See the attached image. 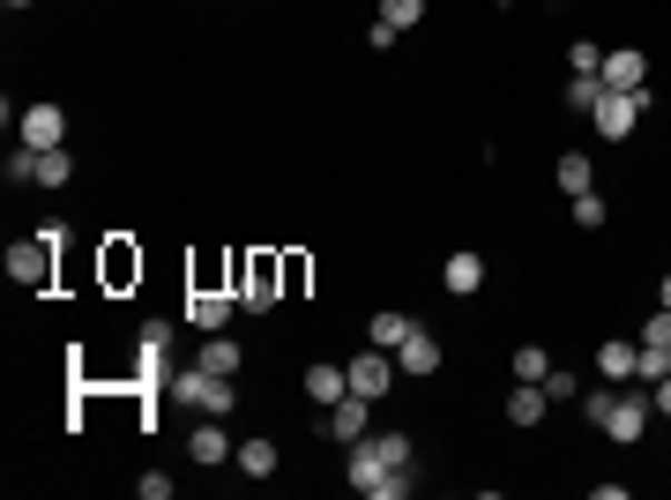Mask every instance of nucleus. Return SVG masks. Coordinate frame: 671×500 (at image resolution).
Instances as JSON below:
<instances>
[{
    "mask_svg": "<svg viewBox=\"0 0 671 500\" xmlns=\"http://www.w3.org/2000/svg\"><path fill=\"white\" fill-rule=\"evenodd\" d=\"M165 396L179 403V411H201V419H231L239 411V389H231V374H209V366H172V381H165Z\"/></svg>",
    "mask_w": 671,
    "mask_h": 500,
    "instance_id": "nucleus-1",
    "label": "nucleus"
},
{
    "mask_svg": "<svg viewBox=\"0 0 671 500\" xmlns=\"http://www.w3.org/2000/svg\"><path fill=\"white\" fill-rule=\"evenodd\" d=\"M351 493H366V500H403V493H418V463L411 471H396V463H381V449H373V433L366 441H351Z\"/></svg>",
    "mask_w": 671,
    "mask_h": 500,
    "instance_id": "nucleus-2",
    "label": "nucleus"
},
{
    "mask_svg": "<svg viewBox=\"0 0 671 500\" xmlns=\"http://www.w3.org/2000/svg\"><path fill=\"white\" fill-rule=\"evenodd\" d=\"M224 276H231L239 306H254V314H269V306L284 300V254H231Z\"/></svg>",
    "mask_w": 671,
    "mask_h": 500,
    "instance_id": "nucleus-3",
    "label": "nucleus"
},
{
    "mask_svg": "<svg viewBox=\"0 0 671 500\" xmlns=\"http://www.w3.org/2000/svg\"><path fill=\"white\" fill-rule=\"evenodd\" d=\"M165 351H172V322H142V351H135V381H142V425H157V389L172 381Z\"/></svg>",
    "mask_w": 671,
    "mask_h": 500,
    "instance_id": "nucleus-4",
    "label": "nucleus"
},
{
    "mask_svg": "<svg viewBox=\"0 0 671 500\" xmlns=\"http://www.w3.org/2000/svg\"><path fill=\"white\" fill-rule=\"evenodd\" d=\"M642 112H657V90H604L590 112V127L604 135V143H626L634 127H642Z\"/></svg>",
    "mask_w": 671,
    "mask_h": 500,
    "instance_id": "nucleus-5",
    "label": "nucleus"
},
{
    "mask_svg": "<svg viewBox=\"0 0 671 500\" xmlns=\"http://www.w3.org/2000/svg\"><path fill=\"white\" fill-rule=\"evenodd\" d=\"M52 276H60V247H46L38 232L8 247V284H23V292H52Z\"/></svg>",
    "mask_w": 671,
    "mask_h": 500,
    "instance_id": "nucleus-6",
    "label": "nucleus"
},
{
    "mask_svg": "<svg viewBox=\"0 0 671 500\" xmlns=\"http://www.w3.org/2000/svg\"><path fill=\"white\" fill-rule=\"evenodd\" d=\"M649 419H657V411H649V389L620 381V396H612V419L596 425V433H612V441H642V433H649Z\"/></svg>",
    "mask_w": 671,
    "mask_h": 500,
    "instance_id": "nucleus-7",
    "label": "nucleus"
},
{
    "mask_svg": "<svg viewBox=\"0 0 671 500\" xmlns=\"http://www.w3.org/2000/svg\"><path fill=\"white\" fill-rule=\"evenodd\" d=\"M16 135H23V150H60V143H68V112L52 98H38L23 120H16Z\"/></svg>",
    "mask_w": 671,
    "mask_h": 500,
    "instance_id": "nucleus-8",
    "label": "nucleus"
},
{
    "mask_svg": "<svg viewBox=\"0 0 671 500\" xmlns=\"http://www.w3.org/2000/svg\"><path fill=\"white\" fill-rule=\"evenodd\" d=\"M231 314H239V292L231 284H201V292H187V322L201 329V336H217V329H231Z\"/></svg>",
    "mask_w": 671,
    "mask_h": 500,
    "instance_id": "nucleus-9",
    "label": "nucleus"
},
{
    "mask_svg": "<svg viewBox=\"0 0 671 500\" xmlns=\"http://www.w3.org/2000/svg\"><path fill=\"white\" fill-rule=\"evenodd\" d=\"M396 389V359L381 344H366V359H351V396H366V403H381Z\"/></svg>",
    "mask_w": 671,
    "mask_h": 500,
    "instance_id": "nucleus-10",
    "label": "nucleus"
},
{
    "mask_svg": "<svg viewBox=\"0 0 671 500\" xmlns=\"http://www.w3.org/2000/svg\"><path fill=\"white\" fill-rule=\"evenodd\" d=\"M596 82H604V90H649V52H634V46L604 52V68H596Z\"/></svg>",
    "mask_w": 671,
    "mask_h": 500,
    "instance_id": "nucleus-11",
    "label": "nucleus"
},
{
    "mask_svg": "<svg viewBox=\"0 0 671 500\" xmlns=\"http://www.w3.org/2000/svg\"><path fill=\"white\" fill-rule=\"evenodd\" d=\"M441 284L455 292V300L485 292V254H477V247H455V254H447V269H441Z\"/></svg>",
    "mask_w": 671,
    "mask_h": 500,
    "instance_id": "nucleus-12",
    "label": "nucleus"
},
{
    "mask_svg": "<svg viewBox=\"0 0 671 500\" xmlns=\"http://www.w3.org/2000/svg\"><path fill=\"white\" fill-rule=\"evenodd\" d=\"M351 396V366H328V359H314V366H306V403H344Z\"/></svg>",
    "mask_w": 671,
    "mask_h": 500,
    "instance_id": "nucleus-13",
    "label": "nucleus"
},
{
    "mask_svg": "<svg viewBox=\"0 0 671 500\" xmlns=\"http://www.w3.org/2000/svg\"><path fill=\"white\" fill-rule=\"evenodd\" d=\"M322 419H328V433H336V441L351 449V441H366V419H373V403H366V396H344V403H328Z\"/></svg>",
    "mask_w": 671,
    "mask_h": 500,
    "instance_id": "nucleus-14",
    "label": "nucleus"
},
{
    "mask_svg": "<svg viewBox=\"0 0 671 500\" xmlns=\"http://www.w3.org/2000/svg\"><path fill=\"white\" fill-rule=\"evenodd\" d=\"M545 411H552V396H545V381H515V396H507V425H545Z\"/></svg>",
    "mask_w": 671,
    "mask_h": 500,
    "instance_id": "nucleus-15",
    "label": "nucleus"
},
{
    "mask_svg": "<svg viewBox=\"0 0 671 500\" xmlns=\"http://www.w3.org/2000/svg\"><path fill=\"white\" fill-rule=\"evenodd\" d=\"M187 455H195L201 471H209V463H231V455H239V449H231V433H224L217 419H201L195 433H187Z\"/></svg>",
    "mask_w": 671,
    "mask_h": 500,
    "instance_id": "nucleus-16",
    "label": "nucleus"
},
{
    "mask_svg": "<svg viewBox=\"0 0 671 500\" xmlns=\"http://www.w3.org/2000/svg\"><path fill=\"white\" fill-rule=\"evenodd\" d=\"M441 366V344H433V329H411L396 344V374H433Z\"/></svg>",
    "mask_w": 671,
    "mask_h": 500,
    "instance_id": "nucleus-17",
    "label": "nucleus"
},
{
    "mask_svg": "<svg viewBox=\"0 0 671 500\" xmlns=\"http://www.w3.org/2000/svg\"><path fill=\"white\" fill-rule=\"evenodd\" d=\"M105 284H112V292L142 284V254L127 247V239H105Z\"/></svg>",
    "mask_w": 671,
    "mask_h": 500,
    "instance_id": "nucleus-18",
    "label": "nucleus"
},
{
    "mask_svg": "<svg viewBox=\"0 0 671 500\" xmlns=\"http://www.w3.org/2000/svg\"><path fill=\"white\" fill-rule=\"evenodd\" d=\"M552 187H560V195H590V187H596V165H590V157H582V150H568V157H560V165H552Z\"/></svg>",
    "mask_w": 671,
    "mask_h": 500,
    "instance_id": "nucleus-19",
    "label": "nucleus"
},
{
    "mask_svg": "<svg viewBox=\"0 0 671 500\" xmlns=\"http://www.w3.org/2000/svg\"><path fill=\"white\" fill-rule=\"evenodd\" d=\"M634 359H642V344H620V336H612V344H596V374L620 389V381H634Z\"/></svg>",
    "mask_w": 671,
    "mask_h": 500,
    "instance_id": "nucleus-20",
    "label": "nucleus"
},
{
    "mask_svg": "<svg viewBox=\"0 0 671 500\" xmlns=\"http://www.w3.org/2000/svg\"><path fill=\"white\" fill-rule=\"evenodd\" d=\"M30 179H38V187H68V179H75L68 143H60V150H30Z\"/></svg>",
    "mask_w": 671,
    "mask_h": 500,
    "instance_id": "nucleus-21",
    "label": "nucleus"
},
{
    "mask_svg": "<svg viewBox=\"0 0 671 500\" xmlns=\"http://www.w3.org/2000/svg\"><path fill=\"white\" fill-rule=\"evenodd\" d=\"M195 359L209 366V374H239V366H247V351L231 344V329H217V336H209V344H201Z\"/></svg>",
    "mask_w": 671,
    "mask_h": 500,
    "instance_id": "nucleus-22",
    "label": "nucleus"
},
{
    "mask_svg": "<svg viewBox=\"0 0 671 500\" xmlns=\"http://www.w3.org/2000/svg\"><path fill=\"white\" fill-rule=\"evenodd\" d=\"M411 329H418V322H411V314H396V306H381V314H373V322H366V344L396 351L403 336H411Z\"/></svg>",
    "mask_w": 671,
    "mask_h": 500,
    "instance_id": "nucleus-23",
    "label": "nucleus"
},
{
    "mask_svg": "<svg viewBox=\"0 0 671 500\" xmlns=\"http://www.w3.org/2000/svg\"><path fill=\"white\" fill-rule=\"evenodd\" d=\"M231 463H239L247 478H269L276 471V441H262V433H254V441H239V455H231Z\"/></svg>",
    "mask_w": 671,
    "mask_h": 500,
    "instance_id": "nucleus-24",
    "label": "nucleus"
},
{
    "mask_svg": "<svg viewBox=\"0 0 671 500\" xmlns=\"http://www.w3.org/2000/svg\"><path fill=\"white\" fill-rule=\"evenodd\" d=\"M507 366H515V381H545L552 374V351L545 344H515V359H507Z\"/></svg>",
    "mask_w": 671,
    "mask_h": 500,
    "instance_id": "nucleus-25",
    "label": "nucleus"
},
{
    "mask_svg": "<svg viewBox=\"0 0 671 500\" xmlns=\"http://www.w3.org/2000/svg\"><path fill=\"white\" fill-rule=\"evenodd\" d=\"M373 449H381V463H396V471L418 463V441H411V433H373Z\"/></svg>",
    "mask_w": 671,
    "mask_h": 500,
    "instance_id": "nucleus-26",
    "label": "nucleus"
},
{
    "mask_svg": "<svg viewBox=\"0 0 671 500\" xmlns=\"http://www.w3.org/2000/svg\"><path fill=\"white\" fill-rule=\"evenodd\" d=\"M604 217H612V209H604L596 187H590V195H574V225H582V232H604Z\"/></svg>",
    "mask_w": 671,
    "mask_h": 500,
    "instance_id": "nucleus-27",
    "label": "nucleus"
},
{
    "mask_svg": "<svg viewBox=\"0 0 671 500\" xmlns=\"http://www.w3.org/2000/svg\"><path fill=\"white\" fill-rule=\"evenodd\" d=\"M634 344H649V351H671V306H657V314H649Z\"/></svg>",
    "mask_w": 671,
    "mask_h": 500,
    "instance_id": "nucleus-28",
    "label": "nucleus"
},
{
    "mask_svg": "<svg viewBox=\"0 0 671 500\" xmlns=\"http://www.w3.org/2000/svg\"><path fill=\"white\" fill-rule=\"evenodd\" d=\"M381 23H396V30L425 23V0H381Z\"/></svg>",
    "mask_w": 671,
    "mask_h": 500,
    "instance_id": "nucleus-29",
    "label": "nucleus"
},
{
    "mask_svg": "<svg viewBox=\"0 0 671 500\" xmlns=\"http://www.w3.org/2000/svg\"><path fill=\"white\" fill-rule=\"evenodd\" d=\"M306 284H314V262H306V254H284V300H292V292H306Z\"/></svg>",
    "mask_w": 671,
    "mask_h": 500,
    "instance_id": "nucleus-30",
    "label": "nucleus"
},
{
    "mask_svg": "<svg viewBox=\"0 0 671 500\" xmlns=\"http://www.w3.org/2000/svg\"><path fill=\"white\" fill-rule=\"evenodd\" d=\"M568 68H574V76H596V68H604V46H590V38H574V46H568Z\"/></svg>",
    "mask_w": 671,
    "mask_h": 500,
    "instance_id": "nucleus-31",
    "label": "nucleus"
},
{
    "mask_svg": "<svg viewBox=\"0 0 671 500\" xmlns=\"http://www.w3.org/2000/svg\"><path fill=\"white\" fill-rule=\"evenodd\" d=\"M596 98H604V82H596V76H574L568 82V105H574V112H596Z\"/></svg>",
    "mask_w": 671,
    "mask_h": 500,
    "instance_id": "nucleus-32",
    "label": "nucleus"
},
{
    "mask_svg": "<svg viewBox=\"0 0 671 500\" xmlns=\"http://www.w3.org/2000/svg\"><path fill=\"white\" fill-rule=\"evenodd\" d=\"M545 396L552 403H574V396H582V381H574L568 366H552V374H545Z\"/></svg>",
    "mask_w": 671,
    "mask_h": 500,
    "instance_id": "nucleus-33",
    "label": "nucleus"
},
{
    "mask_svg": "<svg viewBox=\"0 0 671 500\" xmlns=\"http://www.w3.org/2000/svg\"><path fill=\"white\" fill-rule=\"evenodd\" d=\"M612 396H620V389H590V396H582V419L604 425V419H612Z\"/></svg>",
    "mask_w": 671,
    "mask_h": 500,
    "instance_id": "nucleus-34",
    "label": "nucleus"
},
{
    "mask_svg": "<svg viewBox=\"0 0 671 500\" xmlns=\"http://www.w3.org/2000/svg\"><path fill=\"white\" fill-rule=\"evenodd\" d=\"M135 493H142V500H172V478H165V471H142V478H135Z\"/></svg>",
    "mask_w": 671,
    "mask_h": 500,
    "instance_id": "nucleus-35",
    "label": "nucleus"
},
{
    "mask_svg": "<svg viewBox=\"0 0 671 500\" xmlns=\"http://www.w3.org/2000/svg\"><path fill=\"white\" fill-rule=\"evenodd\" d=\"M396 38H403L396 23H381V16H373V30H366V46H373V52H388V46H396Z\"/></svg>",
    "mask_w": 671,
    "mask_h": 500,
    "instance_id": "nucleus-36",
    "label": "nucleus"
},
{
    "mask_svg": "<svg viewBox=\"0 0 671 500\" xmlns=\"http://www.w3.org/2000/svg\"><path fill=\"white\" fill-rule=\"evenodd\" d=\"M649 411H657V419H671V374L649 381Z\"/></svg>",
    "mask_w": 671,
    "mask_h": 500,
    "instance_id": "nucleus-37",
    "label": "nucleus"
},
{
    "mask_svg": "<svg viewBox=\"0 0 671 500\" xmlns=\"http://www.w3.org/2000/svg\"><path fill=\"white\" fill-rule=\"evenodd\" d=\"M664 306H671V276H664Z\"/></svg>",
    "mask_w": 671,
    "mask_h": 500,
    "instance_id": "nucleus-38",
    "label": "nucleus"
},
{
    "mask_svg": "<svg viewBox=\"0 0 671 500\" xmlns=\"http://www.w3.org/2000/svg\"><path fill=\"white\" fill-rule=\"evenodd\" d=\"M8 8H30V0H8Z\"/></svg>",
    "mask_w": 671,
    "mask_h": 500,
    "instance_id": "nucleus-39",
    "label": "nucleus"
}]
</instances>
